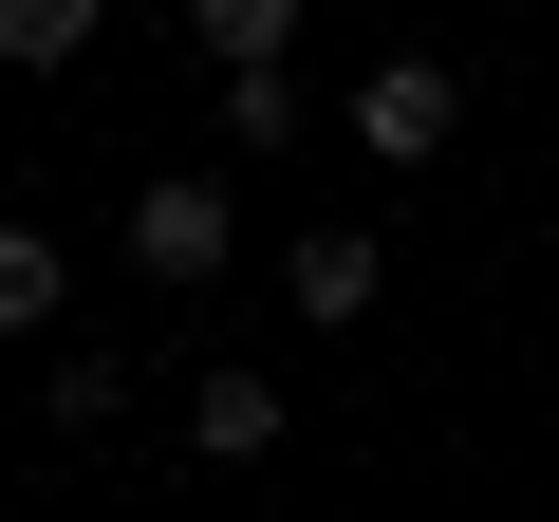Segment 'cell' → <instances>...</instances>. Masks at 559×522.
I'll return each mask as SVG.
<instances>
[{
    "label": "cell",
    "instance_id": "9c48e42d",
    "mask_svg": "<svg viewBox=\"0 0 559 522\" xmlns=\"http://www.w3.org/2000/svg\"><path fill=\"white\" fill-rule=\"evenodd\" d=\"M205 94H224V150H299V75H280V57L261 75H205Z\"/></svg>",
    "mask_w": 559,
    "mask_h": 522
},
{
    "label": "cell",
    "instance_id": "277c9868",
    "mask_svg": "<svg viewBox=\"0 0 559 522\" xmlns=\"http://www.w3.org/2000/svg\"><path fill=\"white\" fill-rule=\"evenodd\" d=\"M280 299H299V336H355L392 299V242L373 224H299V261H280Z\"/></svg>",
    "mask_w": 559,
    "mask_h": 522
},
{
    "label": "cell",
    "instance_id": "30bf717a",
    "mask_svg": "<svg viewBox=\"0 0 559 522\" xmlns=\"http://www.w3.org/2000/svg\"><path fill=\"white\" fill-rule=\"evenodd\" d=\"M242 522H261V503H242Z\"/></svg>",
    "mask_w": 559,
    "mask_h": 522
},
{
    "label": "cell",
    "instance_id": "ba28073f",
    "mask_svg": "<svg viewBox=\"0 0 559 522\" xmlns=\"http://www.w3.org/2000/svg\"><path fill=\"white\" fill-rule=\"evenodd\" d=\"M38 411H57V429H112V411H131V355H94V336H57V373H38Z\"/></svg>",
    "mask_w": 559,
    "mask_h": 522
},
{
    "label": "cell",
    "instance_id": "7a4b0ae2",
    "mask_svg": "<svg viewBox=\"0 0 559 522\" xmlns=\"http://www.w3.org/2000/svg\"><path fill=\"white\" fill-rule=\"evenodd\" d=\"M448 131H466V75L448 57H373L355 75V150L373 168H448Z\"/></svg>",
    "mask_w": 559,
    "mask_h": 522
},
{
    "label": "cell",
    "instance_id": "6da1fadb",
    "mask_svg": "<svg viewBox=\"0 0 559 522\" xmlns=\"http://www.w3.org/2000/svg\"><path fill=\"white\" fill-rule=\"evenodd\" d=\"M242 261V205H224V168H131V281H224Z\"/></svg>",
    "mask_w": 559,
    "mask_h": 522
},
{
    "label": "cell",
    "instance_id": "5b68a950",
    "mask_svg": "<svg viewBox=\"0 0 559 522\" xmlns=\"http://www.w3.org/2000/svg\"><path fill=\"white\" fill-rule=\"evenodd\" d=\"M57 299H75L57 224H0V336H57Z\"/></svg>",
    "mask_w": 559,
    "mask_h": 522
},
{
    "label": "cell",
    "instance_id": "52a82bcc",
    "mask_svg": "<svg viewBox=\"0 0 559 522\" xmlns=\"http://www.w3.org/2000/svg\"><path fill=\"white\" fill-rule=\"evenodd\" d=\"M187 38L205 75H261V57H299V0H187Z\"/></svg>",
    "mask_w": 559,
    "mask_h": 522
},
{
    "label": "cell",
    "instance_id": "3957f363",
    "mask_svg": "<svg viewBox=\"0 0 559 522\" xmlns=\"http://www.w3.org/2000/svg\"><path fill=\"white\" fill-rule=\"evenodd\" d=\"M280 448H299L280 373H242V355H224V373H187V466H224V485H242V466H280Z\"/></svg>",
    "mask_w": 559,
    "mask_h": 522
},
{
    "label": "cell",
    "instance_id": "8992f818",
    "mask_svg": "<svg viewBox=\"0 0 559 522\" xmlns=\"http://www.w3.org/2000/svg\"><path fill=\"white\" fill-rule=\"evenodd\" d=\"M112 0H0V75H75Z\"/></svg>",
    "mask_w": 559,
    "mask_h": 522
}]
</instances>
